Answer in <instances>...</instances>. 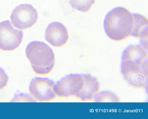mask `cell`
<instances>
[{
	"label": "cell",
	"instance_id": "1",
	"mask_svg": "<svg viewBox=\"0 0 148 119\" xmlns=\"http://www.w3.org/2000/svg\"><path fill=\"white\" fill-rule=\"evenodd\" d=\"M134 25L133 14L123 7H117L106 15L104 22L107 36L115 41L125 39L131 35Z\"/></svg>",
	"mask_w": 148,
	"mask_h": 119
},
{
	"label": "cell",
	"instance_id": "13",
	"mask_svg": "<svg viewBox=\"0 0 148 119\" xmlns=\"http://www.w3.org/2000/svg\"><path fill=\"white\" fill-rule=\"evenodd\" d=\"M93 99L95 102H120L118 97L114 93L108 91L98 93Z\"/></svg>",
	"mask_w": 148,
	"mask_h": 119
},
{
	"label": "cell",
	"instance_id": "6",
	"mask_svg": "<svg viewBox=\"0 0 148 119\" xmlns=\"http://www.w3.org/2000/svg\"><path fill=\"white\" fill-rule=\"evenodd\" d=\"M55 84L47 78H36L31 81L29 87L31 95L38 101L47 102L54 99L56 94L54 90Z\"/></svg>",
	"mask_w": 148,
	"mask_h": 119
},
{
	"label": "cell",
	"instance_id": "7",
	"mask_svg": "<svg viewBox=\"0 0 148 119\" xmlns=\"http://www.w3.org/2000/svg\"><path fill=\"white\" fill-rule=\"evenodd\" d=\"M82 80L83 74L66 75L55 84L54 88L56 94L61 98L76 97L81 91Z\"/></svg>",
	"mask_w": 148,
	"mask_h": 119
},
{
	"label": "cell",
	"instance_id": "15",
	"mask_svg": "<svg viewBox=\"0 0 148 119\" xmlns=\"http://www.w3.org/2000/svg\"><path fill=\"white\" fill-rule=\"evenodd\" d=\"M8 80L4 71L0 67V90H2L7 86Z\"/></svg>",
	"mask_w": 148,
	"mask_h": 119
},
{
	"label": "cell",
	"instance_id": "2",
	"mask_svg": "<svg viewBox=\"0 0 148 119\" xmlns=\"http://www.w3.org/2000/svg\"><path fill=\"white\" fill-rule=\"evenodd\" d=\"M25 53L33 71L37 74L46 75L53 69L54 54L52 49L45 43L38 41L31 42L26 47Z\"/></svg>",
	"mask_w": 148,
	"mask_h": 119
},
{
	"label": "cell",
	"instance_id": "10",
	"mask_svg": "<svg viewBox=\"0 0 148 119\" xmlns=\"http://www.w3.org/2000/svg\"><path fill=\"white\" fill-rule=\"evenodd\" d=\"M81 90L76 97L83 102L90 101L99 92L100 84L97 78L89 74H83Z\"/></svg>",
	"mask_w": 148,
	"mask_h": 119
},
{
	"label": "cell",
	"instance_id": "11",
	"mask_svg": "<svg viewBox=\"0 0 148 119\" xmlns=\"http://www.w3.org/2000/svg\"><path fill=\"white\" fill-rule=\"evenodd\" d=\"M134 18V29L131 35L140 39V44L147 46L148 24L147 18L143 15L138 13L133 14Z\"/></svg>",
	"mask_w": 148,
	"mask_h": 119
},
{
	"label": "cell",
	"instance_id": "12",
	"mask_svg": "<svg viewBox=\"0 0 148 119\" xmlns=\"http://www.w3.org/2000/svg\"><path fill=\"white\" fill-rule=\"evenodd\" d=\"M95 2V0H69L73 8L83 12L88 11Z\"/></svg>",
	"mask_w": 148,
	"mask_h": 119
},
{
	"label": "cell",
	"instance_id": "9",
	"mask_svg": "<svg viewBox=\"0 0 148 119\" xmlns=\"http://www.w3.org/2000/svg\"><path fill=\"white\" fill-rule=\"evenodd\" d=\"M148 56L147 48L140 44L131 45L123 52L122 61L143 66L148 63Z\"/></svg>",
	"mask_w": 148,
	"mask_h": 119
},
{
	"label": "cell",
	"instance_id": "8",
	"mask_svg": "<svg viewBox=\"0 0 148 119\" xmlns=\"http://www.w3.org/2000/svg\"><path fill=\"white\" fill-rule=\"evenodd\" d=\"M45 39L52 46L61 47L64 45L69 40L67 29L61 22H51L48 25L46 29Z\"/></svg>",
	"mask_w": 148,
	"mask_h": 119
},
{
	"label": "cell",
	"instance_id": "5",
	"mask_svg": "<svg viewBox=\"0 0 148 119\" xmlns=\"http://www.w3.org/2000/svg\"><path fill=\"white\" fill-rule=\"evenodd\" d=\"M23 37L22 31L15 29L9 20L0 22V49L13 50L19 46Z\"/></svg>",
	"mask_w": 148,
	"mask_h": 119
},
{
	"label": "cell",
	"instance_id": "3",
	"mask_svg": "<svg viewBox=\"0 0 148 119\" xmlns=\"http://www.w3.org/2000/svg\"><path fill=\"white\" fill-rule=\"evenodd\" d=\"M121 72L125 80L132 86L138 89L146 88L148 79V64L140 66L122 62Z\"/></svg>",
	"mask_w": 148,
	"mask_h": 119
},
{
	"label": "cell",
	"instance_id": "4",
	"mask_svg": "<svg viewBox=\"0 0 148 119\" xmlns=\"http://www.w3.org/2000/svg\"><path fill=\"white\" fill-rule=\"evenodd\" d=\"M11 22L20 30L31 27L37 22L38 14L36 9L29 4H21L12 11L10 16Z\"/></svg>",
	"mask_w": 148,
	"mask_h": 119
},
{
	"label": "cell",
	"instance_id": "14",
	"mask_svg": "<svg viewBox=\"0 0 148 119\" xmlns=\"http://www.w3.org/2000/svg\"><path fill=\"white\" fill-rule=\"evenodd\" d=\"M12 102H34L35 101L29 95L20 93L15 95Z\"/></svg>",
	"mask_w": 148,
	"mask_h": 119
}]
</instances>
